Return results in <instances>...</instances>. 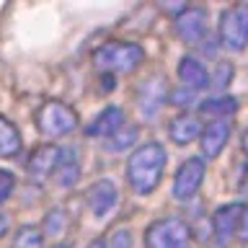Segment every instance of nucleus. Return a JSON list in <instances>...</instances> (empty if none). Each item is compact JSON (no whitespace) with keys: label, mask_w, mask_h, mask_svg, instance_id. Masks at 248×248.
<instances>
[{"label":"nucleus","mask_w":248,"mask_h":248,"mask_svg":"<svg viewBox=\"0 0 248 248\" xmlns=\"http://www.w3.org/2000/svg\"><path fill=\"white\" fill-rule=\"evenodd\" d=\"M243 150L248 153V132H246V135H243Z\"/></svg>","instance_id":"c756f323"},{"label":"nucleus","mask_w":248,"mask_h":248,"mask_svg":"<svg viewBox=\"0 0 248 248\" xmlns=\"http://www.w3.org/2000/svg\"><path fill=\"white\" fill-rule=\"evenodd\" d=\"M135 142H137V129L132 127V124L124 122V127L116 129L114 135L106 140V147H108L111 153H122V150H127V147H132Z\"/></svg>","instance_id":"6ab92c4d"},{"label":"nucleus","mask_w":248,"mask_h":248,"mask_svg":"<svg viewBox=\"0 0 248 248\" xmlns=\"http://www.w3.org/2000/svg\"><path fill=\"white\" fill-rule=\"evenodd\" d=\"M166 101V91H163V80L160 78H153L147 80L142 88H140V111L145 116H153Z\"/></svg>","instance_id":"dca6fc26"},{"label":"nucleus","mask_w":248,"mask_h":248,"mask_svg":"<svg viewBox=\"0 0 248 248\" xmlns=\"http://www.w3.org/2000/svg\"><path fill=\"white\" fill-rule=\"evenodd\" d=\"M220 42L230 52L248 46V3H235L220 16Z\"/></svg>","instance_id":"7ed1b4c3"},{"label":"nucleus","mask_w":248,"mask_h":248,"mask_svg":"<svg viewBox=\"0 0 248 248\" xmlns=\"http://www.w3.org/2000/svg\"><path fill=\"white\" fill-rule=\"evenodd\" d=\"M230 78H232V67L228 65V62H222V65L217 67V75H215V80H212V83L217 85V88H222V85H228Z\"/></svg>","instance_id":"b1692460"},{"label":"nucleus","mask_w":248,"mask_h":248,"mask_svg":"<svg viewBox=\"0 0 248 248\" xmlns=\"http://www.w3.org/2000/svg\"><path fill=\"white\" fill-rule=\"evenodd\" d=\"M65 225H67V215L62 212V209H52L44 220V228H46L44 232L46 235H60V232L65 230Z\"/></svg>","instance_id":"412c9836"},{"label":"nucleus","mask_w":248,"mask_h":248,"mask_svg":"<svg viewBox=\"0 0 248 248\" xmlns=\"http://www.w3.org/2000/svg\"><path fill=\"white\" fill-rule=\"evenodd\" d=\"M57 158H60V147L42 145L29 158V176L34 178V181H44V178L54 170V166H57Z\"/></svg>","instance_id":"ddd939ff"},{"label":"nucleus","mask_w":248,"mask_h":248,"mask_svg":"<svg viewBox=\"0 0 248 248\" xmlns=\"http://www.w3.org/2000/svg\"><path fill=\"white\" fill-rule=\"evenodd\" d=\"M21 150V132L5 116H0V158H11Z\"/></svg>","instance_id":"f3484780"},{"label":"nucleus","mask_w":248,"mask_h":248,"mask_svg":"<svg viewBox=\"0 0 248 248\" xmlns=\"http://www.w3.org/2000/svg\"><path fill=\"white\" fill-rule=\"evenodd\" d=\"M93 62L104 73H132L145 62V49L135 42H106L93 52Z\"/></svg>","instance_id":"f03ea898"},{"label":"nucleus","mask_w":248,"mask_h":248,"mask_svg":"<svg viewBox=\"0 0 248 248\" xmlns=\"http://www.w3.org/2000/svg\"><path fill=\"white\" fill-rule=\"evenodd\" d=\"M116 199H119V191H116L114 181H108V178L98 181L96 186H91V191H88V204H91L96 217H104V215L111 212Z\"/></svg>","instance_id":"9b49d317"},{"label":"nucleus","mask_w":248,"mask_h":248,"mask_svg":"<svg viewBox=\"0 0 248 248\" xmlns=\"http://www.w3.org/2000/svg\"><path fill=\"white\" fill-rule=\"evenodd\" d=\"M52 248H70V246H52Z\"/></svg>","instance_id":"7c9ffc66"},{"label":"nucleus","mask_w":248,"mask_h":248,"mask_svg":"<svg viewBox=\"0 0 248 248\" xmlns=\"http://www.w3.org/2000/svg\"><path fill=\"white\" fill-rule=\"evenodd\" d=\"M202 114H209V116H217V119H225L228 114H232L238 108V101L232 96H215V98H207L202 101Z\"/></svg>","instance_id":"a211bd4d"},{"label":"nucleus","mask_w":248,"mask_h":248,"mask_svg":"<svg viewBox=\"0 0 248 248\" xmlns=\"http://www.w3.org/2000/svg\"><path fill=\"white\" fill-rule=\"evenodd\" d=\"M106 248H132V235H129V230H124V228L114 230V235H111V240L106 243Z\"/></svg>","instance_id":"4be33fe9"},{"label":"nucleus","mask_w":248,"mask_h":248,"mask_svg":"<svg viewBox=\"0 0 248 248\" xmlns=\"http://www.w3.org/2000/svg\"><path fill=\"white\" fill-rule=\"evenodd\" d=\"M191 238V230L181 217H166V220L153 222L145 230L147 248H186Z\"/></svg>","instance_id":"20e7f679"},{"label":"nucleus","mask_w":248,"mask_h":248,"mask_svg":"<svg viewBox=\"0 0 248 248\" xmlns=\"http://www.w3.org/2000/svg\"><path fill=\"white\" fill-rule=\"evenodd\" d=\"M170 101H173L176 106H189V101H191V91H189V88L173 91V93H170Z\"/></svg>","instance_id":"a878e982"},{"label":"nucleus","mask_w":248,"mask_h":248,"mask_svg":"<svg viewBox=\"0 0 248 248\" xmlns=\"http://www.w3.org/2000/svg\"><path fill=\"white\" fill-rule=\"evenodd\" d=\"M202 153L207 158H217L222 153V147L228 145V137H230V122L228 119H215L209 122L204 129H202Z\"/></svg>","instance_id":"1a4fd4ad"},{"label":"nucleus","mask_w":248,"mask_h":248,"mask_svg":"<svg viewBox=\"0 0 248 248\" xmlns=\"http://www.w3.org/2000/svg\"><path fill=\"white\" fill-rule=\"evenodd\" d=\"M178 78H181L184 88H189V91H199L209 85V73L197 57H181V62H178Z\"/></svg>","instance_id":"4468645a"},{"label":"nucleus","mask_w":248,"mask_h":248,"mask_svg":"<svg viewBox=\"0 0 248 248\" xmlns=\"http://www.w3.org/2000/svg\"><path fill=\"white\" fill-rule=\"evenodd\" d=\"M8 228H11V217H8L3 209H0V235H5Z\"/></svg>","instance_id":"bb28decb"},{"label":"nucleus","mask_w":248,"mask_h":248,"mask_svg":"<svg viewBox=\"0 0 248 248\" xmlns=\"http://www.w3.org/2000/svg\"><path fill=\"white\" fill-rule=\"evenodd\" d=\"M42 240H44L42 230H36V228H31V225H26V228H21L18 232H16L11 248H42Z\"/></svg>","instance_id":"aec40b11"},{"label":"nucleus","mask_w":248,"mask_h":248,"mask_svg":"<svg viewBox=\"0 0 248 248\" xmlns=\"http://www.w3.org/2000/svg\"><path fill=\"white\" fill-rule=\"evenodd\" d=\"M54 176H57V184L70 189V186L78 184L80 178V160H78V150L75 147H60V158L57 166H54Z\"/></svg>","instance_id":"9d476101"},{"label":"nucleus","mask_w":248,"mask_h":248,"mask_svg":"<svg viewBox=\"0 0 248 248\" xmlns=\"http://www.w3.org/2000/svg\"><path fill=\"white\" fill-rule=\"evenodd\" d=\"M240 209H243V204H225V207L215 209V215H212V232H215V246L217 248H225L232 240V235H235V230H238Z\"/></svg>","instance_id":"6e6552de"},{"label":"nucleus","mask_w":248,"mask_h":248,"mask_svg":"<svg viewBox=\"0 0 248 248\" xmlns=\"http://www.w3.org/2000/svg\"><path fill=\"white\" fill-rule=\"evenodd\" d=\"M13 176L8 173V170H0V204H3V202L11 197V191H13Z\"/></svg>","instance_id":"5701e85b"},{"label":"nucleus","mask_w":248,"mask_h":248,"mask_svg":"<svg viewBox=\"0 0 248 248\" xmlns=\"http://www.w3.org/2000/svg\"><path fill=\"white\" fill-rule=\"evenodd\" d=\"M88 248H106V243H104V238H96V240H93V243H91Z\"/></svg>","instance_id":"c85d7f7f"},{"label":"nucleus","mask_w":248,"mask_h":248,"mask_svg":"<svg viewBox=\"0 0 248 248\" xmlns=\"http://www.w3.org/2000/svg\"><path fill=\"white\" fill-rule=\"evenodd\" d=\"M240 191L248 197V168H246V173H243V181H240Z\"/></svg>","instance_id":"cd10ccee"},{"label":"nucleus","mask_w":248,"mask_h":248,"mask_svg":"<svg viewBox=\"0 0 248 248\" xmlns=\"http://www.w3.org/2000/svg\"><path fill=\"white\" fill-rule=\"evenodd\" d=\"M235 235L240 240H248V207L240 209V217H238V230H235Z\"/></svg>","instance_id":"393cba45"},{"label":"nucleus","mask_w":248,"mask_h":248,"mask_svg":"<svg viewBox=\"0 0 248 248\" xmlns=\"http://www.w3.org/2000/svg\"><path fill=\"white\" fill-rule=\"evenodd\" d=\"M176 34L184 39L186 44H199L207 36V11L199 5L181 8L176 16Z\"/></svg>","instance_id":"0eeeda50"},{"label":"nucleus","mask_w":248,"mask_h":248,"mask_svg":"<svg viewBox=\"0 0 248 248\" xmlns=\"http://www.w3.org/2000/svg\"><path fill=\"white\" fill-rule=\"evenodd\" d=\"M168 132H170V140H173V142L189 145L191 140H197L202 135V124L194 114H178L176 119L170 122Z\"/></svg>","instance_id":"2eb2a0df"},{"label":"nucleus","mask_w":248,"mask_h":248,"mask_svg":"<svg viewBox=\"0 0 248 248\" xmlns=\"http://www.w3.org/2000/svg\"><path fill=\"white\" fill-rule=\"evenodd\" d=\"M36 127L42 135L46 137H62L70 135V132L78 129V114L75 108H70L67 104H60V101H49L39 108L36 114Z\"/></svg>","instance_id":"39448f33"},{"label":"nucleus","mask_w":248,"mask_h":248,"mask_svg":"<svg viewBox=\"0 0 248 248\" xmlns=\"http://www.w3.org/2000/svg\"><path fill=\"white\" fill-rule=\"evenodd\" d=\"M124 127V111L116 106H106L96 119L88 124V135L91 137H101V140H108L116 129Z\"/></svg>","instance_id":"f8f14e48"},{"label":"nucleus","mask_w":248,"mask_h":248,"mask_svg":"<svg viewBox=\"0 0 248 248\" xmlns=\"http://www.w3.org/2000/svg\"><path fill=\"white\" fill-rule=\"evenodd\" d=\"M204 160L202 158H189L181 163V168L176 170V178H173V197L176 199H191L194 194L199 191L202 181H204Z\"/></svg>","instance_id":"423d86ee"},{"label":"nucleus","mask_w":248,"mask_h":248,"mask_svg":"<svg viewBox=\"0 0 248 248\" xmlns=\"http://www.w3.org/2000/svg\"><path fill=\"white\" fill-rule=\"evenodd\" d=\"M168 153L160 142L140 145L127 160V181L135 194H150L160 184L163 168H166Z\"/></svg>","instance_id":"f257e3e1"}]
</instances>
